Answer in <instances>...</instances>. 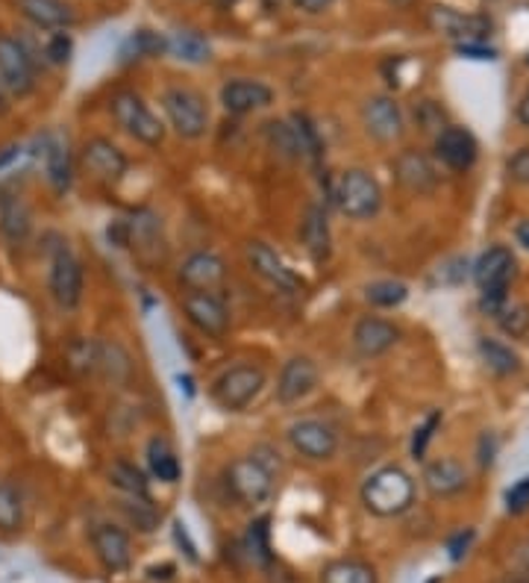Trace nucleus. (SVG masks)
I'll use <instances>...</instances> for the list:
<instances>
[{"instance_id": "f257e3e1", "label": "nucleus", "mask_w": 529, "mask_h": 583, "mask_svg": "<svg viewBox=\"0 0 529 583\" xmlns=\"http://www.w3.org/2000/svg\"><path fill=\"white\" fill-rule=\"evenodd\" d=\"M359 498L371 516L394 518L403 516L415 504V481L403 466H383L365 478Z\"/></svg>"}, {"instance_id": "f03ea898", "label": "nucleus", "mask_w": 529, "mask_h": 583, "mask_svg": "<svg viewBox=\"0 0 529 583\" xmlns=\"http://www.w3.org/2000/svg\"><path fill=\"white\" fill-rule=\"evenodd\" d=\"M277 469L268 463L259 453H247L236 457L233 463L224 469V486H227L229 498L245 504V507H259L274 495Z\"/></svg>"}, {"instance_id": "7ed1b4c3", "label": "nucleus", "mask_w": 529, "mask_h": 583, "mask_svg": "<svg viewBox=\"0 0 529 583\" xmlns=\"http://www.w3.org/2000/svg\"><path fill=\"white\" fill-rule=\"evenodd\" d=\"M333 201L350 222H371L383 210V186L365 168H347L338 175Z\"/></svg>"}, {"instance_id": "20e7f679", "label": "nucleus", "mask_w": 529, "mask_h": 583, "mask_svg": "<svg viewBox=\"0 0 529 583\" xmlns=\"http://www.w3.org/2000/svg\"><path fill=\"white\" fill-rule=\"evenodd\" d=\"M110 112L115 124H119L127 136H133L136 142L147 145V148H159L165 142V124L159 121L147 101L133 89H119L110 98Z\"/></svg>"}, {"instance_id": "39448f33", "label": "nucleus", "mask_w": 529, "mask_h": 583, "mask_svg": "<svg viewBox=\"0 0 529 583\" xmlns=\"http://www.w3.org/2000/svg\"><path fill=\"white\" fill-rule=\"evenodd\" d=\"M162 112L180 139L194 142L206 136V130H210L206 98L198 89H189V86H168L162 92Z\"/></svg>"}, {"instance_id": "423d86ee", "label": "nucleus", "mask_w": 529, "mask_h": 583, "mask_svg": "<svg viewBox=\"0 0 529 583\" xmlns=\"http://www.w3.org/2000/svg\"><path fill=\"white\" fill-rule=\"evenodd\" d=\"M474 280L480 292H483V306L488 313H497L506 301H509V287L515 280V257H511L509 248L503 245H494L476 259L474 266Z\"/></svg>"}, {"instance_id": "0eeeda50", "label": "nucleus", "mask_w": 529, "mask_h": 583, "mask_svg": "<svg viewBox=\"0 0 529 583\" xmlns=\"http://www.w3.org/2000/svg\"><path fill=\"white\" fill-rule=\"evenodd\" d=\"M36 56L30 54L24 38L0 33V83L12 98H27L38 83Z\"/></svg>"}, {"instance_id": "6e6552de", "label": "nucleus", "mask_w": 529, "mask_h": 583, "mask_svg": "<svg viewBox=\"0 0 529 583\" xmlns=\"http://www.w3.org/2000/svg\"><path fill=\"white\" fill-rule=\"evenodd\" d=\"M268 378H264V371L259 366H233L221 374L215 383H212V401L218 404L221 410H227V413H241L259 399V392L264 389Z\"/></svg>"}, {"instance_id": "1a4fd4ad", "label": "nucleus", "mask_w": 529, "mask_h": 583, "mask_svg": "<svg viewBox=\"0 0 529 583\" xmlns=\"http://www.w3.org/2000/svg\"><path fill=\"white\" fill-rule=\"evenodd\" d=\"M289 445L309 463H327L338 453L336 427L324 418H297L289 425Z\"/></svg>"}, {"instance_id": "9d476101", "label": "nucleus", "mask_w": 529, "mask_h": 583, "mask_svg": "<svg viewBox=\"0 0 529 583\" xmlns=\"http://www.w3.org/2000/svg\"><path fill=\"white\" fill-rule=\"evenodd\" d=\"M47 287H50V295L63 310H77L80 306L82 289H86V271H82L80 259L74 257L65 245H59L50 254Z\"/></svg>"}, {"instance_id": "9b49d317", "label": "nucleus", "mask_w": 529, "mask_h": 583, "mask_svg": "<svg viewBox=\"0 0 529 583\" xmlns=\"http://www.w3.org/2000/svg\"><path fill=\"white\" fill-rule=\"evenodd\" d=\"M80 168L92 177V180H98V183L112 186L124 180L130 159L112 139H106V136H92V139L82 142Z\"/></svg>"}, {"instance_id": "f8f14e48", "label": "nucleus", "mask_w": 529, "mask_h": 583, "mask_svg": "<svg viewBox=\"0 0 529 583\" xmlns=\"http://www.w3.org/2000/svg\"><path fill=\"white\" fill-rule=\"evenodd\" d=\"M245 259L256 278H262L264 283H271V287L280 289V292H303L301 274H297L268 242H245Z\"/></svg>"}, {"instance_id": "ddd939ff", "label": "nucleus", "mask_w": 529, "mask_h": 583, "mask_svg": "<svg viewBox=\"0 0 529 583\" xmlns=\"http://www.w3.org/2000/svg\"><path fill=\"white\" fill-rule=\"evenodd\" d=\"M185 318L210 339H224L229 334V310L215 292H185L183 301Z\"/></svg>"}, {"instance_id": "4468645a", "label": "nucleus", "mask_w": 529, "mask_h": 583, "mask_svg": "<svg viewBox=\"0 0 529 583\" xmlns=\"http://www.w3.org/2000/svg\"><path fill=\"white\" fill-rule=\"evenodd\" d=\"M98 563L110 574H124L133 565V542L130 534L115 522H98L89 534Z\"/></svg>"}, {"instance_id": "2eb2a0df", "label": "nucleus", "mask_w": 529, "mask_h": 583, "mask_svg": "<svg viewBox=\"0 0 529 583\" xmlns=\"http://www.w3.org/2000/svg\"><path fill=\"white\" fill-rule=\"evenodd\" d=\"M362 127L380 145H392L403 136V110L392 94H374L362 103Z\"/></svg>"}, {"instance_id": "dca6fc26", "label": "nucleus", "mask_w": 529, "mask_h": 583, "mask_svg": "<svg viewBox=\"0 0 529 583\" xmlns=\"http://www.w3.org/2000/svg\"><path fill=\"white\" fill-rule=\"evenodd\" d=\"M320 380V369L318 362L312 357H292V360L283 362L280 369V378H277V401L292 407V404H301L303 399H309L312 392L318 389Z\"/></svg>"}, {"instance_id": "f3484780", "label": "nucleus", "mask_w": 529, "mask_h": 583, "mask_svg": "<svg viewBox=\"0 0 529 583\" xmlns=\"http://www.w3.org/2000/svg\"><path fill=\"white\" fill-rule=\"evenodd\" d=\"M177 280H180L189 292H215V289L227 280V262H224L215 250H192V254L180 262Z\"/></svg>"}, {"instance_id": "a211bd4d", "label": "nucleus", "mask_w": 529, "mask_h": 583, "mask_svg": "<svg viewBox=\"0 0 529 583\" xmlns=\"http://www.w3.org/2000/svg\"><path fill=\"white\" fill-rule=\"evenodd\" d=\"M401 343V327L389 318H380V315H365L359 318L357 327H353V348H357L359 357L365 360H374V357H383Z\"/></svg>"}, {"instance_id": "6ab92c4d", "label": "nucleus", "mask_w": 529, "mask_h": 583, "mask_svg": "<svg viewBox=\"0 0 529 583\" xmlns=\"http://www.w3.org/2000/svg\"><path fill=\"white\" fill-rule=\"evenodd\" d=\"M274 103V89L264 86L262 80H247V77H236L221 86V106L229 115H250L256 110H264Z\"/></svg>"}, {"instance_id": "aec40b11", "label": "nucleus", "mask_w": 529, "mask_h": 583, "mask_svg": "<svg viewBox=\"0 0 529 583\" xmlns=\"http://www.w3.org/2000/svg\"><path fill=\"white\" fill-rule=\"evenodd\" d=\"M436 157L450 168V171H468L480 157V145H476L474 133L468 127L448 124L436 136Z\"/></svg>"}, {"instance_id": "412c9836", "label": "nucleus", "mask_w": 529, "mask_h": 583, "mask_svg": "<svg viewBox=\"0 0 529 583\" xmlns=\"http://www.w3.org/2000/svg\"><path fill=\"white\" fill-rule=\"evenodd\" d=\"M15 10L30 27L56 33V30H71L77 24L71 3L65 0H15Z\"/></svg>"}, {"instance_id": "4be33fe9", "label": "nucleus", "mask_w": 529, "mask_h": 583, "mask_svg": "<svg viewBox=\"0 0 529 583\" xmlns=\"http://www.w3.org/2000/svg\"><path fill=\"white\" fill-rule=\"evenodd\" d=\"M38 148H42L38 150V159H42V168H45L47 186H50L56 194H65L74 180L71 150H68V145H65L59 136H50V133L42 139Z\"/></svg>"}, {"instance_id": "5701e85b", "label": "nucleus", "mask_w": 529, "mask_h": 583, "mask_svg": "<svg viewBox=\"0 0 529 583\" xmlns=\"http://www.w3.org/2000/svg\"><path fill=\"white\" fill-rule=\"evenodd\" d=\"M429 27L450 38H459V42H483L485 33H492V21L462 15L450 7H436L429 12Z\"/></svg>"}, {"instance_id": "b1692460", "label": "nucleus", "mask_w": 529, "mask_h": 583, "mask_svg": "<svg viewBox=\"0 0 529 583\" xmlns=\"http://www.w3.org/2000/svg\"><path fill=\"white\" fill-rule=\"evenodd\" d=\"M394 177L403 189H409L415 194H429L438 186L436 166L420 150H403L401 157L394 159Z\"/></svg>"}, {"instance_id": "393cba45", "label": "nucleus", "mask_w": 529, "mask_h": 583, "mask_svg": "<svg viewBox=\"0 0 529 583\" xmlns=\"http://www.w3.org/2000/svg\"><path fill=\"white\" fill-rule=\"evenodd\" d=\"M133 245L136 254L145 259L147 266H154L156 259L165 257V242H162V224L154 213H136L127 222V248Z\"/></svg>"}, {"instance_id": "a878e982", "label": "nucleus", "mask_w": 529, "mask_h": 583, "mask_svg": "<svg viewBox=\"0 0 529 583\" xmlns=\"http://www.w3.org/2000/svg\"><path fill=\"white\" fill-rule=\"evenodd\" d=\"M424 486L432 498H450L468 486L465 466L453 457H438L432 463L424 466Z\"/></svg>"}, {"instance_id": "bb28decb", "label": "nucleus", "mask_w": 529, "mask_h": 583, "mask_svg": "<svg viewBox=\"0 0 529 583\" xmlns=\"http://www.w3.org/2000/svg\"><path fill=\"white\" fill-rule=\"evenodd\" d=\"M33 231V213L30 206L10 194V198H0V236L10 242V245H24Z\"/></svg>"}, {"instance_id": "cd10ccee", "label": "nucleus", "mask_w": 529, "mask_h": 583, "mask_svg": "<svg viewBox=\"0 0 529 583\" xmlns=\"http://www.w3.org/2000/svg\"><path fill=\"white\" fill-rule=\"evenodd\" d=\"M264 142L268 148L274 150L277 157L289 159V162H301L303 159V145H301V133H297V124L289 119H274L264 121Z\"/></svg>"}, {"instance_id": "c85d7f7f", "label": "nucleus", "mask_w": 529, "mask_h": 583, "mask_svg": "<svg viewBox=\"0 0 529 583\" xmlns=\"http://www.w3.org/2000/svg\"><path fill=\"white\" fill-rule=\"evenodd\" d=\"M301 239L303 248L309 250L312 259H327L329 257V245H333V233H329V222L324 206H309L306 215H303L301 224Z\"/></svg>"}, {"instance_id": "c756f323", "label": "nucleus", "mask_w": 529, "mask_h": 583, "mask_svg": "<svg viewBox=\"0 0 529 583\" xmlns=\"http://www.w3.org/2000/svg\"><path fill=\"white\" fill-rule=\"evenodd\" d=\"M147 469L154 474L159 483H177L180 481V474H183V466H180V457L173 453V448L168 445V439L162 436H154L150 442H147Z\"/></svg>"}, {"instance_id": "7c9ffc66", "label": "nucleus", "mask_w": 529, "mask_h": 583, "mask_svg": "<svg viewBox=\"0 0 529 583\" xmlns=\"http://www.w3.org/2000/svg\"><path fill=\"white\" fill-rule=\"evenodd\" d=\"M320 583H380V574L359 557H341L320 569Z\"/></svg>"}, {"instance_id": "2f4dec72", "label": "nucleus", "mask_w": 529, "mask_h": 583, "mask_svg": "<svg viewBox=\"0 0 529 583\" xmlns=\"http://www.w3.org/2000/svg\"><path fill=\"white\" fill-rule=\"evenodd\" d=\"M119 513L127 518L130 528H136L138 534H154L159 528V509L154 507V498H136V495H121Z\"/></svg>"}, {"instance_id": "473e14b6", "label": "nucleus", "mask_w": 529, "mask_h": 583, "mask_svg": "<svg viewBox=\"0 0 529 583\" xmlns=\"http://www.w3.org/2000/svg\"><path fill=\"white\" fill-rule=\"evenodd\" d=\"M110 483L121 495H136V498H150V483L147 474L130 460H115L110 466Z\"/></svg>"}, {"instance_id": "72a5a7b5", "label": "nucleus", "mask_w": 529, "mask_h": 583, "mask_svg": "<svg viewBox=\"0 0 529 583\" xmlns=\"http://www.w3.org/2000/svg\"><path fill=\"white\" fill-rule=\"evenodd\" d=\"M168 51H171L177 59H183V63L192 65L206 63L212 54L210 42H206L198 30H177V33L168 38Z\"/></svg>"}, {"instance_id": "f704fd0d", "label": "nucleus", "mask_w": 529, "mask_h": 583, "mask_svg": "<svg viewBox=\"0 0 529 583\" xmlns=\"http://www.w3.org/2000/svg\"><path fill=\"white\" fill-rule=\"evenodd\" d=\"M24 528V495L10 481H0V534H19Z\"/></svg>"}, {"instance_id": "c9c22d12", "label": "nucleus", "mask_w": 529, "mask_h": 583, "mask_svg": "<svg viewBox=\"0 0 529 583\" xmlns=\"http://www.w3.org/2000/svg\"><path fill=\"white\" fill-rule=\"evenodd\" d=\"M476 348H480V357H483L485 366H488L494 374H500V378L515 374V371L520 369L518 354L511 351L506 343H500V339H494V336H483Z\"/></svg>"}, {"instance_id": "e433bc0d", "label": "nucleus", "mask_w": 529, "mask_h": 583, "mask_svg": "<svg viewBox=\"0 0 529 583\" xmlns=\"http://www.w3.org/2000/svg\"><path fill=\"white\" fill-rule=\"evenodd\" d=\"M94 371H103L112 383H124L133 374V360L119 343H98V369Z\"/></svg>"}, {"instance_id": "4c0bfd02", "label": "nucleus", "mask_w": 529, "mask_h": 583, "mask_svg": "<svg viewBox=\"0 0 529 583\" xmlns=\"http://www.w3.org/2000/svg\"><path fill=\"white\" fill-rule=\"evenodd\" d=\"M168 51V38L154 33V30H136L133 36L127 38V45L121 51L124 63L130 59H150V56H162Z\"/></svg>"}, {"instance_id": "58836bf2", "label": "nucleus", "mask_w": 529, "mask_h": 583, "mask_svg": "<svg viewBox=\"0 0 529 583\" xmlns=\"http://www.w3.org/2000/svg\"><path fill=\"white\" fill-rule=\"evenodd\" d=\"M365 298L380 310H392V306H401L409 298V287L401 280H374L365 287Z\"/></svg>"}, {"instance_id": "ea45409f", "label": "nucleus", "mask_w": 529, "mask_h": 583, "mask_svg": "<svg viewBox=\"0 0 529 583\" xmlns=\"http://www.w3.org/2000/svg\"><path fill=\"white\" fill-rule=\"evenodd\" d=\"M497 324H500V330L511 339H520V336L529 334V306L527 304H506L494 313Z\"/></svg>"}, {"instance_id": "a19ab883", "label": "nucleus", "mask_w": 529, "mask_h": 583, "mask_svg": "<svg viewBox=\"0 0 529 583\" xmlns=\"http://www.w3.org/2000/svg\"><path fill=\"white\" fill-rule=\"evenodd\" d=\"M271 518L262 516L256 518L254 525H250V530H247V548H250V557H256V560H262V563H268L271 560Z\"/></svg>"}, {"instance_id": "79ce46f5", "label": "nucleus", "mask_w": 529, "mask_h": 583, "mask_svg": "<svg viewBox=\"0 0 529 583\" xmlns=\"http://www.w3.org/2000/svg\"><path fill=\"white\" fill-rule=\"evenodd\" d=\"M42 63L47 65H65L71 59L74 54V42L68 36V30H56L50 36L45 38V45H42Z\"/></svg>"}, {"instance_id": "37998d69", "label": "nucleus", "mask_w": 529, "mask_h": 583, "mask_svg": "<svg viewBox=\"0 0 529 583\" xmlns=\"http://www.w3.org/2000/svg\"><path fill=\"white\" fill-rule=\"evenodd\" d=\"M415 121H418V127L424 130V133L438 136L441 130L448 127V112L441 110V103L420 101L418 106H415Z\"/></svg>"}, {"instance_id": "c03bdc74", "label": "nucleus", "mask_w": 529, "mask_h": 583, "mask_svg": "<svg viewBox=\"0 0 529 583\" xmlns=\"http://www.w3.org/2000/svg\"><path fill=\"white\" fill-rule=\"evenodd\" d=\"M438 425H441V413H429L424 418V425L415 427V436H412V457L415 460H424L427 457V448L432 442V436H436Z\"/></svg>"}, {"instance_id": "a18cd8bd", "label": "nucleus", "mask_w": 529, "mask_h": 583, "mask_svg": "<svg viewBox=\"0 0 529 583\" xmlns=\"http://www.w3.org/2000/svg\"><path fill=\"white\" fill-rule=\"evenodd\" d=\"M506 509L520 516V513H527L529 509V474L527 478H520L509 492H506Z\"/></svg>"}, {"instance_id": "49530a36", "label": "nucleus", "mask_w": 529, "mask_h": 583, "mask_svg": "<svg viewBox=\"0 0 529 583\" xmlns=\"http://www.w3.org/2000/svg\"><path fill=\"white\" fill-rule=\"evenodd\" d=\"M506 171L518 186H529V148L515 150L506 162Z\"/></svg>"}, {"instance_id": "de8ad7c7", "label": "nucleus", "mask_w": 529, "mask_h": 583, "mask_svg": "<svg viewBox=\"0 0 529 583\" xmlns=\"http://www.w3.org/2000/svg\"><path fill=\"white\" fill-rule=\"evenodd\" d=\"M471 542H474V530H462V534H457V537L450 539V560H462V557L468 554V548H471Z\"/></svg>"}, {"instance_id": "09e8293b", "label": "nucleus", "mask_w": 529, "mask_h": 583, "mask_svg": "<svg viewBox=\"0 0 529 583\" xmlns=\"http://www.w3.org/2000/svg\"><path fill=\"white\" fill-rule=\"evenodd\" d=\"M457 51L468 59H494L492 47H485L483 42H459Z\"/></svg>"}, {"instance_id": "8fccbe9b", "label": "nucleus", "mask_w": 529, "mask_h": 583, "mask_svg": "<svg viewBox=\"0 0 529 583\" xmlns=\"http://www.w3.org/2000/svg\"><path fill=\"white\" fill-rule=\"evenodd\" d=\"M173 539H177L180 546H185V554H189V560H192V563H198V548H194V542L189 539V530H185L183 522H173Z\"/></svg>"}, {"instance_id": "3c124183", "label": "nucleus", "mask_w": 529, "mask_h": 583, "mask_svg": "<svg viewBox=\"0 0 529 583\" xmlns=\"http://www.w3.org/2000/svg\"><path fill=\"white\" fill-rule=\"evenodd\" d=\"M21 157H24V145H7V148L0 150V171L15 166Z\"/></svg>"}, {"instance_id": "603ef678", "label": "nucleus", "mask_w": 529, "mask_h": 583, "mask_svg": "<svg viewBox=\"0 0 529 583\" xmlns=\"http://www.w3.org/2000/svg\"><path fill=\"white\" fill-rule=\"evenodd\" d=\"M333 3V0H294V7L303 12H309V15H318V12H324Z\"/></svg>"}, {"instance_id": "864d4df0", "label": "nucleus", "mask_w": 529, "mask_h": 583, "mask_svg": "<svg viewBox=\"0 0 529 583\" xmlns=\"http://www.w3.org/2000/svg\"><path fill=\"white\" fill-rule=\"evenodd\" d=\"M515 239H518V245H524V248L529 250V218L518 222V227H515Z\"/></svg>"}, {"instance_id": "5fc2aeb1", "label": "nucleus", "mask_w": 529, "mask_h": 583, "mask_svg": "<svg viewBox=\"0 0 529 583\" xmlns=\"http://www.w3.org/2000/svg\"><path fill=\"white\" fill-rule=\"evenodd\" d=\"M518 119H520V124H527V127H529V89H527V94H524V98H520V103H518Z\"/></svg>"}, {"instance_id": "6e6d98bb", "label": "nucleus", "mask_w": 529, "mask_h": 583, "mask_svg": "<svg viewBox=\"0 0 529 583\" xmlns=\"http://www.w3.org/2000/svg\"><path fill=\"white\" fill-rule=\"evenodd\" d=\"M10 101H12V94L3 89V83H0V115H3V112H10Z\"/></svg>"}, {"instance_id": "4d7b16f0", "label": "nucleus", "mask_w": 529, "mask_h": 583, "mask_svg": "<svg viewBox=\"0 0 529 583\" xmlns=\"http://www.w3.org/2000/svg\"><path fill=\"white\" fill-rule=\"evenodd\" d=\"M259 3H262V10L264 12H277V10H280V7H283L285 0H259Z\"/></svg>"}, {"instance_id": "13d9d810", "label": "nucleus", "mask_w": 529, "mask_h": 583, "mask_svg": "<svg viewBox=\"0 0 529 583\" xmlns=\"http://www.w3.org/2000/svg\"><path fill=\"white\" fill-rule=\"evenodd\" d=\"M236 3H238V0H212V7H215V10H221V12L233 10Z\"/></svg>"}]
</instances>
